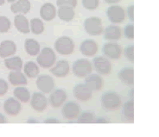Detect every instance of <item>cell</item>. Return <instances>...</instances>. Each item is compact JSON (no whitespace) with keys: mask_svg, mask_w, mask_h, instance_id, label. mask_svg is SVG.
Returning a JSON list of instances; mask_svg holds the SVG:
<instances>
[{"mask_svg":"<svg viewBox=\"0 0 159 137\" xmlns=\"http://www.w3.org/2000/svg\"><path fill=\"white\" fill-rule=\"evenodd\" d=\"M120 1L121 0H105V2L107 4H116V3H119Z\"/></svg>","mask_w":159,"mask_h":137,"instance_id":"obj_43","label":"cell"},{"mask_svg":"<svg viewBox=\"0 0 159 137\" xmlns=\"http://www.w3.org/2000/svg\"><path fill=\"white\" fill-rule=\"evenodd\" d=\"M24 71L28 78H36L39 74V67L34 61H29L24 65Z\"/></svg>","mask_w":159,"mask_h":137,"instance_id":"obj_30","label":"cell"},{"mask_svg":"<svg viewBox=\"0 0 159 137\" xmlns=\"http://www.w3.org/2000/svg\"><path fill=\"white\" fill-rule=\"evenodd\" d=\"M13 94L16 99H18L19 101L23 103H27L31 98L30 91L27 88L22 87V86L16 87V89H14Z\"/></svg>","mask_w":159,"mask_h":137,"instance_id":"obj_29","label":"cell"},{"mask_svg":"<svg viewBox=\"0 0 159 137\" xmlns=\"http://www.w3.org/2000/svg\"><path fill=\"white\" fill-rule=\"evenodd\" d=\"M9 81L13 86H25L27 85V78L20 71H12L9 73Z\"/></svg>","mask_w":159,"mask_h":137,"instance_id":"obj_24","label":"cell"},{"mask_svg":"<svg viewBox=\"0 0 159 137\" xmlns=\"http://www.w3.org/2000/svg\"><path fill=\"white\" fill-rule=\"evenodd\" d=\"M77 119V122L78 123H93L94 122V115L92 112H88V111H85L83 113L80 115Z\"/></svg>","mask_w":159,"mask_h":137,"instance_id":"obj_32","label":"cell"},{"mask_svg":"<svg viewBox=\"0 0 159 137\" xmlns=\"http://www.w3.org/2000/svg\"><path fill=\"white\" fill-rule=\"evenodd\" d=\"M31 4L29 0H17L16 2L13 3L11 6V11L13 13H21L26 14L30 11Z\"/></svg>","mask_w":159,"mask_h":137,"instance_id":"obj_22","label":"cell"},{"mask_svg":"<svg viewBox=\"0 0 159 137\" xmlns=\"http://www.w3.org/2000/svg\"><path fill=\"white\" fill-rule=\"evenodd\" d=\"M5 122H7L6 118H5V117L3 114L0 113V123H5Z\"/></svg>","mask_w":159,"mask_h":137,"instance_id":"obj_42","label":"cell"},{"mask_svg":"<svg viewBox=\"0 0 159 137\" xmlns=\"http://www.w3.org/2000/svg\"><path fill=\"white\" fill-rule=\"evenodd\" d=\"M4 4V0H0V5H2V4Z\"/></svg>","mask_w":159,"mask_h":137,"instance_id":"obj_44","label":"cell"},{"mask_svg":"<svg viewBox=\"0 0 159 137\" xmlns=\"http://www.w3.org/2000/svg\"><path fill=\"white\" fill-rule=\"evenodd\" d=\"M107 16L111 23L120 24L125 19V11L119 5H111L107 10Z\"/></svg>","mask_w":159,"mask_h":137,"instance_id":"obj_6","label":"cell"},{"mask_svg":"<svg viewBox=\"0 0 159 137\" xmlns=\"http://www.w3.org/2000/svg\"><path fill=\"white\" fill-rule=\"evenodd\" d=\"M30 104L34 110L37 112H43L48 106V99L41 92H34L31 97Z\"/></svg>","mask_w":159,"mask_h":137,"instance_id":"obj_12","label":"cell"},{"mask_svg":"<svg viewBox=\"0 0 159 137\" xmlns=\"http://www.w3.org/2000/svg\"><path fill=\"white\" fill-rule=\"evenodd\" d=\"M56 55L50 47H43L36 58V61L43 68H50L56 63Z\"/></svg>","mask_w":159,"mask_h":137,"instance_id":"obj_3","label":"cell"},{"mask_svg":"<svg viewBox=\"0 0 159 137\" xmlns=\"http://www.w3.org/2000/svg\"><path fill=\"white\" fill-rule=\"evenodd\" d=\"M93 91L88 87L86 84L80 83L77 84L74 87L73 93L76 99H78L80 101H88L92 98L93 95Z\"/></svg>","mask_w":159,"mask_h":137,"instance_id":"obj_8","label":"cell"},{"mask_svg":"<svg viewBox=\"0 0 159 137\" xmlns=\"http://www.w3.org/2000/svg\"><path fill=\"white\" fill-rule=\"evenodd\" d=\"M121 29L117 25H109L104 31V38L107 41H118L121 38Z\"/></svg>","mask_w":159,"mask_h":137,"instance_id":"obj_21","label":"cell"},{"mask_svg":"<svg viewBox=\"0 0 159 137\" xmlns=\"http://www.w3.org/2000/svg\"><path fill=\"white\" fill-rule=\"evenodd\" d=\"M85 84L92 91H100L104 85V80L101 76L99 74H91L86 77Z\"/></svg>","mask_w":159,"mask_h":137,"instance_id":"obj_20","label":"cell"},{"mask_svg":"<svg viewBox=\"0 0 159 137\" xmlns=\"http://www.w3.org/2000/svg\"><path fill=\"white\" fill-rule=\"evenodd\" d=\"M56 4L61 7V6H70L75 8L77 5V0H57Z\"/></svg>","mask_w":159,"mask_h":137,"instance_id":"obj_37","label":"cell"},{"mask_svg":"<svg viewBox=\"0 0 159 137\" xmlns=\"http://www.w3.org/2000/svg\"><path fill=\"white\" fill-rule=\"evenodd\" d=\"M16 52V45L11 40H4L0 43V57L7 58L11 55H15Z\"/></svg>","mask_w":159,"mask_h":137,"instance_id":"obj_17","label":"cell"},{"mask_svg":"<svg viewBox=\"0 0 159 137\" xmlns=\"http://www.w3.org/2000/svg\"><path fill=\"white\" fill-rule=\"evenodd\" d=\"M93 64L96 72L101 75H108L111 72V64L109 60L103 56H98L93 60Z\"/></svg>","mask_w":159,"mask_h":137,"instance_id":"obj_7","label":"cell"},{"mask_svg":"<svg viewBox=\"0 0 159 137\" xmlns=\"http://www.w3.org/2000/svg\"><path fill=\"white\" fill-rule=\"evenodd\" d=\"M84 28L87 33L91 35H99L104 31L102 21L97 16H91L85 20Z\"/></svg>","mask_w":159,"mask_h":137,"instance_id":"obj_5","label":"cell"},{"mask_svg":"<svg viewBox=\"0 0 159 137\" xmlns=\"http://www.w3.org/2000/svg\"><path fill=\"white\" fill-rule=\"evenodd\" d=\"M102 52L108 58L113 60L119 59L122 55V47L116 42H107L103 45Z\"/></svg>","mask_w":159,"mask_h":137,"instance_id":"obj_11","label":"cell"},{"mask_svg":"<svg viewBox=\"0 0 159 137\" xmlns=\"http://www.w3.org/2000/svg\"><path fill=\"white\" fill-rule=\"evenodd\" d=\"M4 65L11 71H20L23 67V60L19 56H14L4 60Z\"/></svg>","mask_w":159,"mask_h":137,"instance_id":"obj_27","label":"cell"},{"mask_svg":"<svg viewBox=\"0 0 159 137\" xmlns=\"http://www.w3.org/2000/svg\"><path fill=\"white\" fill-rule=\"evenodd\" d=\"M24 48H25V51L29 55L35 56V55H37L40 53L41 47H40L39 42L36 40L29 38V39L25 40Z\"/></svg>","mask_w":159,"mask_h":137,"instance_id":"obj_25","label":"cell"},{"mask_svg":"<svg viewBox=\"0 0 159 137\" xmlns=\"http://www.w3.org/2000/svg\"><path fill=\"white\" fill-rule=\"evenodd\" d=\"M80 112V108L79 104L74 101H69L67 104H65L61 110V114L64 118L68 120H74L79 117Z\"/></svg>","mask_w":159,"mask_h":137,"instance_id":"obj_9","label":"cell"},{"mask_svg":"<svg viewBox=\"0 0 159 137\" xmlns=\"http://www.w3.org/2000/svg\"><path fill=\"white\" fill-rule=\"evenodd\" d=\"M122 116L128 122H133L134 119V103L133 100H129L123 105Z\"/></svg>","mask_w":159,"mask_h":137,"instance_id":"obj_28","label":"cell"},{"mask_svg":"<svg viewBox=\"0 0 159 137\" xmlns=\"http://www.w3.org/2000/svg\"><path fill=\"white\" fill-rule=\"evenodd\" d=\"M36 86L42 92L49 93L55 88V82L52 77L47 74H43L36 79Z\"/></svg>","mask_w":159,"mask_h":137,"instance_id":"obj_10","label":"cell"},{"mask_svg":"<svg viewBox=\"0 0 159 137\" xmlns=\"http://www.w3.org/2000/svg\"><path fill=\"white\" fill-rule=\"evenodd\" d=\"M127 14L128 16H129V19L131 20V22L134 21V5L133 4L129 5L127 9Z\"/></svg>","mask_w":159,"mask_h":137,"instance_id":"obj_39","label":"cell"},{"mask_svg":"<svg viewBox=\"0 0 159 137\" xmlns=\"http://www.w3.org/2000/svg\"><path fill=\"white\" fill-rule=\"evenodd\" d=\"M8 83L3 78H0V97L4 96L8 91Z\"/></svg>","mask_w":159,"mask_h":137,"instance_id":"obj_38","label":"cell"},{"mask_svg":"<svg viewBox=\"0 0 159 137\" xmlns=\"http://www.w3.org/2000/svg\"><path fill=\"white\" fill-rule=\"evenodd\" d=\"M75 8L70 6H61L57 11V15L59 18L65 22H70L75 17Z\"/></svg>","mask_w":159,"mask_h":137,"instance_id":"obj_26","label":"cell"},{"mask_svg":"<svg viewBox=\"0 0 159 137\" xmlns=\"http://www.w3.org/2000/svg\"><path fill=\"white\" fill-rule=\"evenodd\" d=\"M108 122H110V121L107 120L106 117H97L94 120V123H108Z\"/></svg>","mask_w":159,"mask_h":137,"instance_id":"obj_40","label":"cell"},{"mask_svg":"<svg viewBox=\"0 0 159 137\" xmlns=\"http://www.w3.org/2000/svg\"><path fill=\"white\" fill-rule=\"evenodd\" d=\"M80 50L81 54L87 57H92L95 55L99 50V46L94 40L87 39L80 43Z\"/></svg>","mask_w":159,"mask_h":137,"instance_id":"obj_13","label":"cell"},{"mask_svg":"<svg viewBox=\"0 0 159 137\" xmlns=\"http://www.w3.org/2000/svg\"><path fill=\"white\" fill-rule=\"evenodd\" d=\"M99 0H82V5L85 9L89 11H93L98 8Z\"/></svg>","mask_w":159,"mask_h":137,"instance_id":"obj_34","label":"cell"},{"mask_svg":"<svg viewBox=\"0 0 159 137\" xmlns=\"http://www.w3.org/2000/svg\"><path fill=\"white\" fill-rule=\"evenodd\" d=\"M8 2H10V3H12V2H15L16 0H7Z\"/></svg>","mask_w":159,"mask_h":137,"instance_id":"obj_45","label":"cell"},{"mask_svg":"<svg viewBox=\"0 0 159 137\" xmlns=\"http://www.w3.org/2000/svg\"><path fill=\"white\" fill-rule=\"evenodd\" d=\"M125 36L129 40H132L134 38V25L132 24H127L124 29Z\"/></svg>","mask_w":159,"mask_h":137,"instance_id":"obj_35","label":"cell"},{"mask_svg":"<svg viewBox=\"0 0 159 137\" xmlns=\"http://www.w3.org/2000/svg\"><path fill=\"white\" fill-rule=\"evenodd\" d=\"M30 27L32 33L35 35H40L44 30V24L40 18H33L30 20Z\"/></svg>","mask_w":159,"mask_h":137,"instance_id":"obj_31","label":"cell"},{"mask_svg":"<svg viewBox=\"0 0 159 137\" xmlns=\"http://www.w3.org/2000/svg\"><path fill=\"white\" fill-rule=\"evenodd\" d=\"M14 24L16 29L21 33L28 34L30 31V23L26 16H24V15H16L14 18Z\"/></svg>","mask_w":159,"mask_h":137,"instance_id":"obj_23","label":"cell"},{"mask_svg":"<svg viewBox=\"0 0 159 137\" xmlns=\"http://www.w3.org/2000/svg\"><path fill=\"white\" fill-rule=\"evenodd\" d=\"M73 73L78 78H86L91 74L93 71L91 62L87 59H79L73 63Z\"/></svg>","mask_w":159,"mask_h":137,"instance_id":"obj_2","label":"cell"},{"mask_svg":"<svg viewBox=\"0 0 159 137\" xmlns=\"http://www.w3.org/2000/svg\"><path fill=\"white\" fill-rule=\"evenodd\" d=\"M119 80L124 85L131 86L134 84V70L132 67H124L118 73Z\"/></svg>","mask_w":159,"mask_h":137,"instance_id":"obj_19","label":"cell"},{"mask_svg":"<svg viewBox=\"0 0 159 137\" xmlns=\"http://www.w3.org/2000/svg\"><path fill=\"white\" fill-rule=\"evenodd\" d=\"M11 21L7 16H0V33H6L11 29Z\"/></svg>","mask_w":159,"mask_h":137,"instance_id":"obj_33","label":"cell"},{"mask_svg":"<svg viewBox=\"0 0 159 137\" xmlns=\"http://www.w3.org/2000/svg\"><path fill=\"white\" fill-rule=\"evenodd\" d=\"M4 109L5 113L10 116H16L20 113L22 110V106L19 101H17L16 98H9L4 102Z\"/></svg>","mask_w":159,"mask_h":137,"instance_id":"obj_16","label":"cell"},{"mask_svg":"<svg viewBox=\"0 0 159 137\" xmlns=\"http://www.w3.org/2000/svg\"><path fill=\"white\" fill-rule=\"evenodd\" d=\"M55 48L60 55H69L75 50V42L68 36H61L55 42Z\"/></svg>","mask_w":159,"mask_h":137,"instance_id":"obj_4","label":"cell"},{"mask_svg":"<svg viewBox=\"0 0 159 137\" xmlns=\"http://www.w3.org/2000/svg\"><path fill=\"white\" fill-rule=\"evenodd\" d=\"M101 104L105 110H115L121 105V98L115 91H107L101 97Z\"/></svg>","mask_w":159,"mask_h":137,"instance_id":"obj_1","label":"cell"},{"mask_svg":"<svg viewBox=\"0 0 159 137\" xmlns=\"http://www.w3.org/2000/svg\"><path fill=\"white\" fill-rule=\"evenodd\" d=\"M57 15L55 5L51 3H45L40 9V16L44 21H52Z\"/></svg>","mask_w":159,"mask_h":137,"instance_id":"obj_18","label":"cell"},{"mask_svg":"<svg viewBox=\"0 0 159 137\" xmlns=\"http://www.w3.org/2000/svg\"><path fill=\"white\" fill-rule=\"evenodd\" d=\"M125 55L131 62L134 61V46L131 44L125 48Z\"/></svg>","mask_w":159,"mask_h":137,"instance_id":"obj_36","label":"cell"},{"mask_svg":"<svg viewBox=\"0 0 159 137\" xmlns=\"http://www.w3.org/2000/svg\"><path fill=\"white\" fill-rule=\"evenodd\" d=\"M44 122L45 123H60L61 122H60V120H58V119H56L55 117H49L48 119H46L44 121Z\"/></svg>","mask_w":159,"mask_h":137,"instance_id":"obj_41","label":"cell"},{"mask_svg":"<svg viewBox=\"0 0 159 137\" xmlns=\"http://www.w3.org/2000/svg\"><path fill=\"white\" fill-rule=\"evenodd\" d=\"M67 99V93L63 89H56L49 97V102L54 108H59Z\"/></svg>","mask_w":159,"mask_h":137,"instance_id":"obj_15","label":"cell"},{"mask_svg":"<svg viewBox=\"0 0 159 137\" xmlns=\"http://www.w3.org/2000/svg\"><path fill=\"white\" fill-rule=\"evenodd\" d=\"M69 63L66 60H61L57 61L56 66L50 69V73L57 78H64L69 73Z\"/></svg>","mask_w":159,"mask_h":137,"instance_id":"obj_14","label":"cell"}]
</instances>
